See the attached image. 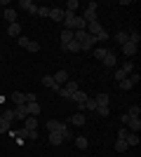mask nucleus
<instances>
[{
	"instance_id": "1",
	"label": "nucleus",
	"mask_w": 141,
	"mask_h": 157,
	"mask_svg": "<svg viewBox=\"0 0 141 157\" xmlns=\"http://www.w3.org/2000/svg\"><path fill=\"white\" fill-rule=\"evenodd\" d=\"M96 2H87V10H85V14H80L82 19H85V24H94V21H99V17H96Z\"/></svg>"
},
{
	"instance_id": "2",
	"label": "nucleus",
	"mask_w": 141,
	"mask_h": 157,
	"mask_svg": "<svg viewBox=\"0 0 141 157\" xmlns=\"http://www.w3.org/2000/svg\"><path fill=\"white\" fill-rule=\"evenodd\" d=\"M19 7H24L28 14H38V5H35L33 0H21L19 2Z\"/></svg>"
},
{
	"instance_id": "3",
	"label": "nucleus",
	"mask_w": 141,
	"mask_h": 157,
	"mask_svg": "<svg viewBox=\"0 0 141 157\" xmlns=\"http://www.w3.org/2000/svg\"><path fill=\"white\" fill-rule=\"evenodd\" d=\"M49 19H54V21H64V10L61 7H49Z\"/></svg>"
},
{
	"instance_id": "4",
	"label": "nucleus",
	"mask_w": 141,
	"mask_h": 157,
	"mask_svg": "<svg viewBox=\"0 0 141 157\" xmlns=\"http://www.w3.org/2000/svg\"><path fill=\"white\" fill-rule=\"evenodd\" d=\"M52 78H54V82H57V85L61 87V85H64V82H68V73L64 71V68H61V71H57V73H54Z\"/></svg>"
},
{
	"instance_id": "5",
	"label": "nucleus",
	"mask_w": 141,
	"mask_h": 157,
	"mask_svg": "<svg viewBox=\"0 0 141 157\" xmlns=\"http://www.w3.org/2000/svg\"><path fill=\"white\" fill-rule=\"evenodd\" d=\"M136 47H139V45H134V42H125L120 49H122L125 56H134V54H136Z\"/></svg>"
},
{
	"instance_id": "6",
	"label": "nucleus",
	"mask_w": 141,
	"mask_h": 157,
	"mask_svg": "<svg viewBox=\"0 0 141 157\" xmlns=\"http://www.w3.org/2000/svg\"><path fill=\"white\" fill-rule=\"evenodd\" d=\"M68 120H71V124H75V127H82L85 122H87V117H85L82 113H75V115H71Z\"/></svg>"
},
{
	"instance_id": "7",
	"label": "nucleus",
	"mask_w": 141,
	"mask_h": 157,
	"mask_svg": "<svg viewBox=\"0 0 141 157\" xmlns=\"http://www.w3.org/2000/svg\"><path fill=\"white\" fill-rule=\"evenodd\" d=\"M127 127H129V131L139 134V129H141V120H139V117H129V120H127Z\"/></svg>"
},
{
	"instance_id": "8",
	"label": "nucleus",
	"mask_w": 141,
	"mask_h": 157,
	"mask_svg": "<svg viewBox=\"0 0 141 157\" xmlns=\"http://www.w3.org/2000/svg\"><path fill=\"white\" fill-rule=\"evenodd\" d=\"M26 117H28L26 105H17V108H14V120H26Z\"/></svg>"
},
{
	"instance_id": "9",
	"label": "nucleus",
	"mask_w": 141,
	"mask_h": 157,
	"mask_svg": "<svg viewBox=\"0 0 141 157\" xmlns=\"http://www.w3.org/2000/svg\"><path fill=\"white\" fill-rule=\"evenodd\" d=\"M61 52H80V42L71 40L68 45H61Z\"/></svg>"
},
{
	"instance_id": "10",
	"label": "nucleus",
	"mask_w": 141,
	"mask_h": 157,
	"mask_svg": "<svg viewBox=\"0 0 141 157\" xmlns=\"http://www.w3.org/2000/svg\"><path fill=\"white\" fill-rule=\"evenodd\" d=\"M49 143L52 145H61L64 143V136H61L59 131H49Z\"/></svg>"
},
{
	"instance_id": "11",
	"label": "nucleus",
	"mask_w": 141,
	"mask_h": 157,
	"mask_svg": "<svg viewBox=\"0 0 141 157\" xmlns=\"http://www.w3.org/2000/svg\"><path fill=\"white\" fill-rule=\"evenodd\" d=\"M125 143H127V145H139V134H134V131H127Z\"/></svg>"
},
{
	"instance_id": "12",
	"label": "nucleus",
	"mask_w": 141,
	"mask_h": 157,
	"mask_svg": "<svg viewBox=\"0 0 141 157\" xmlns=\"http://www.w3.org/2000/svg\"><path fill=\"white\" fill-rule=\"evenodd\" d=\"M61 124L64 122H59V120H47V131H61Z\"/></svg>"
},
{
	"instance_id": "13",
	"label": "nucleus",
	"mask_w": 141,
	"mask_h": 157,
	"mask_svg": "<svg viewBox=\"0 0 141 157\" xmlns=\"http://www.w3.org/2000/svg\"><path fill=\"white\" fill-rule=\"evenodd\" d=\"M101 63H104V66H108V68H113V66L118 63V59H115V54L111 52V49H108V54H106V59L101 61Z\"/></svg>"
},
{
	"instance_id": "14",
	"label": "nucleus",
	"mask_w": 141,
	"mask_h": 157,
	"mask_svg": "<svg viewBox=\"0 0 141 157\" xmlns=\"http://www.w3.org/2000/svg\"><path fill=\"white\" fill-rule=\"evenodd\" d=\"M10 98H12V103H14V105H26V101H24V94H21V92H12V96H10Z\"/></svg>"
},
{
	"instance_id": "15",
	"label": "nucleus",
	"mask_w": 141,
	"mask_h": 157,
	"mask_svg": "<svg viewBox=\"0 0 141 157\" xmlns=\"http://www.w3.org/2000/svg\"><path fill=\"white\" fill-rule=\"evenodd\" d=\"M73 141H75V148H80V150H87L89 141H87V138H85V136H75Z\"/></svg>"
},
{
	"instance_id": "16",
	"label": "nucleus",
	"mask_w": 141,
	"mask_h": 157,
	"mask_svg": "<svg viewBox=\"0 0 141 157\" xmlns=\"http://www.w3.org/2000/svg\"><path fill=\"white\" fill-rule=\"evenodd\" d=\"M5 19L10 21V24H17V10H12V7H5Z\"/></svg>"
},
{
	"instance_id": "17",
	"label": "nucleus",
	"mask_w": 141,
	"mask_h": 157,
	"mask_svg": "<svg viewBox=\"0 0 141 157\" xmlns=\"http://www.w3.org/2000/svg\"><path fill=\"white\" fill-rule=\"evenodd\" d=\"M26 110H28V115H38V113H40V103H38V101H33V103H26Z\"/></svg>"
},
{
	"instance_id": "18",
	"label": "nucleus",
	"mask_w": 141,
	"mask_h": 157,
	"mask_svg": "<svg viewBox=\"0 0 141 157\" xmlns=\"http://www.w3.org/2000/svg\"><path fill=\"white\" fill-rule=\"evenodd\" d=\"M7 33H10L12 38H19L21 35V26L19 24H10V26H7Z\"/></svg>"
},
{
	"instance_id": "19",
	"label": "nucleus",
	"mask_w": 141,
	"mask_h": 157,
	"mask_svg": "<svg viewBox=\"0 0 141 157\" xmlns=\"http://www.w3.org/2000/svg\"><path fill=\"white\" fill-rule=\"evenodd\" d=\"M106 54H108L106 47H96V49H94V59H96V61H104V59H106Z\"/></svg>"
},
{
	"instance_id": "20",
	"label": "nucleus",
	"mask_w": 141,
	"mask_h": 157,
	"mask_svg": "<svg viewBox=\"0 0 141 157\" xmlns=\"http://www.w3.org/2000/svg\"><path fill=\"white\" fill-rule=\"evenodd\" d=\"M71 40H73V31H68V28H64V31H61V45H68Z\"/></svg>"
},
{
	"instance_id": "21",
	"label": "nucleus",
	"mask_w": 141,
	"mask_h": 157,
	"mask_svg": "<svg viewBox=\"0 0 141 157\" xmlns=\"http://www.w3.org/2000/svg\"><path fill=\"white\" fill-rule=\"evenodd\" d=\"M38 127V120L33 117V115H28L26 120H24V129H35Z\"/></svg>"
},
{
	"instance_id": "22",
	"label": "nucleus",
	"mask_w": 141,
	"mask_h": 157,
	"mask_svg": "<svg viewBox=\"0 0 141 157\" xmlns=\"http://www.w3.org/2000/svg\"><path fill=\"white\" fill-rule=\"evenodd\" d=\"M115 40H118L120 45H125V42H129V33H125V31H118V33H115Z\"/></svg>"
},
{
	"instance_id": "23",
	"label": "nucleus",
	"mask_w": 141,
	"mask_h": 157,
	"mask_svg": "<svg viewBox=\"0 0 141 157\" xmlns=\"http://www.w3.org/2000/svg\"><path fill=\"white\" fill-rule=\"evenodd\" d=\"M94 101H96V105H108V101H111V96H108V94L104 92V94H99V96L94 98Z\"/></svg>"
},
{
	"instance_id": "24",
	"label": "nucleus",
	"mask_w": 141,
	"mask_h": 157,
	"mask_svg": "<svg viewBox=\"0 0 141 157\" xmlns=\"http://www.w3.org/2000/svg\"><path fill=\"white\" fill-rule=\"evenodd\" d=\"M96 115H101V117H108V115H111V108H108V105H96Z\"/></svg>"
},
{
	"instance_id": "25",
	"label": "nucleus",
	"mask_w": 141,
	"mask_h": 157,
	"mask_svg": "<svg viewBox=\"0 0 141 157\" xmlns=\"http://www.w3.org/2000/svg\"><path fill=\"white\" fill-rule=\"evenodd\" d=\"M42 85H45V87H49V89H54V87H59L57 82H54V78H52V75H45V78H42Z\"/></svg>"
},
{
	"instance_id": "26",
	"label": "nucleus",
	"mask_w": 141,
	"mask_h": 157,
	"mask_svg": "<svg viewBox=\"0 0 141 157\" xmlns=\"http://www.w3.org/2000/svg\"><path fill=\"white\" fill-rule=\"evenodd\" d=\"M127 148H129V145L125 143V138H118V141H115V150H118V152H125Z\"/></svg>"
},
{
	"instance_id": "27",
	"label": "nucleus",
	"mask_w": 141,
	"mask_h": 157,
	"mask_svg": "<svg viewBox=\"0 0 141 157\" xmlns=\"http://www.w3.org/2000/svg\"><path fill=\"white\" fill-rule=\"evenodd\" d=\"M10 124H12V122H10V120H5V117H0V134H7V131H10Z\"/></svg>"
},
{
	"instance_id": "28",
	"label": "nucleus",
	"mask_w": 141,
	"mask_h": 157,
	"mask_svg": "<svg viewBox=\"0 0 141 157\" xmlns=\"http://www.w3.org/2000/svg\"><path fill=\"white\" fill-rule=\"evenodd\" d=\"M78 7H80V5H78V0H68V2H66V12H78Z\"/></svg>"
},
{
	"instance_id": "29",
	"label": "nucleus",
	"mask_w": 141,
	"mask_h": 157,
	"mask_svg": "<svg viewBox=\"0 0 141 157\" xmlns=\"http://www.w3.org/2000/svg\"><path fill=\"white\" fill-rule=\"evenodd\" d=\"M118 87L127 92V89H132V87H134V82H132V80H129V78H125V80H122V82H118Z\"/></svg>"
},
{
	"instance_id": "30",
	"label": "nucleus",
	"mask_w": 141,
	"mask_h": 157,
	"mask_svg": "<svg viewBox=\"0 0 141 157\" xmlns=\"http://www.w3.org/2000/svg\"><path fill=\"white\" fill-rule=\"evenodd\" d=\"M26 49H28V52H40V42H35V40H28Z\"/></svg>"
},
{
	"instance_id": "31",
	"label": "nucleus",
	"mask_w": 141,
	"mask_h": 157,
	"mask_svg": "<svg viewBox=\"0 0 141 157\" xmlns=\"http://www.w3.org/2000/svg\"><path fill=\"white\" fill-rule=\"evenodd\" d=\"M127 115H129V117H139V115H141V108H139V105H129V113H127Z\"/></svg>"
},
{
	"instance_id": "32",
	"label": "nucleus",
	"mask_w": 141,
	"mask_h": 157,
	"mask_svg": "<svg viewBox=\"0 0 141 157\" xmlns=\"http://www.w3.org/2000/svg\"><path fill=\"white\" fill-rule=\"evenodd\" d=\"M94 38L99 40V42H106V40H108V31H106V28H101L99 35H94Z\"/></svg>"
},
{
	"instance_id": "33",
	"label": "nucleus",
	"mask_w": 141,
	"mask_h": 157,
	"mask_svg": "<svg viewBox=\"0 0 141 157\" xmlns=\"http://www.w3.org/2000/svg\"><path fill=\"white\" fill-rule=\"evenodd\" d=\"M125 78H127V73L122 71V68H118V71H115V82H122Z\"/></svg>"
},
{
	"instance_id": "34",
	"label": "nucleus",
	"mask_w": 141,
	"mask_h": 157,
	"mask_svg": "<svg viewBox=\"0 0 141 157\" xmlns=\"http://www.w3.org/2000/svg\"><path fill=\"white\" fill-rule=\"evenodd\" d=\"M122 71L127 73V75H129V73H134V63H132V61H125V63H122Z\"/></svg>"
},
{
	"instance_id": "35",
	"label": "nucleus",
	"mask_w": 141,
	"mask_h": 157,
	"mask_svg": "<svg viewBox=\"0 0 141 157\" xmlns=\"http://www.w3.org/2000/svg\"><path fill=\"white\" fill-rule=\"evenodd\" d=\"M64 89H66V92H68V96H71V94H73L75 89H78V82H66V87H64Z\"/></svg>"
},
{
	"instance_id": "36",
	"label": "nucleus",
	"mask_w": 141,
	"mask_h": 157,
	"mask_svg": "<svg viewBox=\"0 0 141 157\" xmlns=\"http://www.w3.org/2000/svg\"><path fill=\"white\" fill-rule=\"evenodd\" d=\"M85 110H96V101H94V98H87V101H85Z\"/></svg>"
},
{
	"instance_id": "37",
	"label": "nucleus",
	"mask_w": 141,
	"mask_h": 157,
	"mask_svg": "<svg viewBox=\"0 0 141 157\" xmlns=\"http://www.w3.org/2000/svg\"><path fill=\"white\" fill-rule=\"evenodd\" d=\"M139 40H141V35H139V33H129V42H134V45H139Z\"/></svg>"
},
{
	"instance_id": "38",
	"label": "nucleus",
	"mask_w": 141,
	"mask_h": 157,
	"mask_svg": "<svg viewBox=\"0 0 141 157\" xmlns=\"http://www.w3.org/2000/svg\"><path fill=\"white\" fill-rule=\"evenodd\" d=\"M38 17H49V7H38Z\"/></svg>"
},
{
	"instance_id": "39",
	"label": "nucleus",
	"mask_w": 141,
	"mask_h": 157,
	"mask_svg": "<svg viewBox=\"0 0 141 157\" xmlns=\"http://www.w3.org/2000/svg\"><path fill=\"white\" fill-rule=\"evenodd\" d=\"M0 117H5V120H10V122H12V120H14V110H5Z\"/></svg>"
},
{
	"instance_id": "40",
	"label": "nucleus",
	"mask_w": 141,
	"mask_h": 157,
	"mask_svg": "<svg viewBox=\"0 0 141 157\" xmlns=\"http://www.w3.org/2000/svg\"><path fill=\"white\" fill-rule=\"evenodd\" d=\"M17 42H19V45L24 47V49H26V45H28V38H26V35H19V40H17Z\"/></svg>"
},
{
	"instance_id": "41",
	"label": "nucleus",
	"mask_w": 141,
	"mask_h": 157,
	"mask_svg": "<svg viewBox=\"0 0 141 157\" xmlns=\"http://www.w3.org/2000/svg\"><path fill=\"white\" fill-rule=\"evenodd\" d=\"M127 78H129V80H132V82H134V85H136V82H139V80H141V75H139V73H129Z\"/></svg>"
},
{
	"instance_id": "42",
	"label": "nucleus",
	"mask_w": 141,
	"mask_h": 157,
	"mask_svg": "<svg viewBox=\"0 0 141 157\" xmlns=\"http://www.w3.org/2000/svg\"><path fill=\"white\" fill-rule=\"evenodd\" d=\"M24 101H26V103H33V101H35V94H26V96H24Z\"/></svg>"
},
{
	"instance_id": "43",
	"label": "nucleus",
	"mask_w": 141,
	"mask_h": 157,
	"mask_svg": "<svg viewBox=\"0 0 141 157\" xmlns=\"http://www.w3.org/2000/svg\"><path fill=\"white\" fill-rule=\"evenodd\" d=\"M28 138H38V131H35V129H28Z\"/></svg>"
},
{
	"instance_id": "44",
	"label": "nucleus",
	"mask_w": 141,
	"mask_h": 157,
	"mask_svg": "<svg viewBox=\"0 0 141 157\" xmlns=\"http://www.w3.org/2000/svg\"><path fill=\"white\" fill-rule=\"evenodd\" d=\"M127 131L129 129H120V131H118V138H125V136H127Z\"/></svg>"
},
{
	"instance_id": "45",
	"label": "nucleus",
	"mask_w": 141,
	"mask_h": 157,
	"mask_svg": "<svg viewBox=\"0 0 141 157\" xmlns=\"http://www.w3.org/2000/svg\"><path fill=\"white\" fill-rule=\"evenodd\" d=\"M0 59H2V54H0Z\"/></svg>"
}]
</instances>
